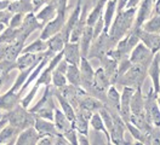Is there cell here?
<instances>
[{"label":"cell","mask_w":160,"mask_h":145,"mask_svg":"<svg viewBox=\"0 0 160 145\" xmlns=\"http://www.w3.org/2000/svg\"><path fill=\"white\" fill-rule=\"evenodd\" d=\"M136 12H137V7L125 9L122 11L117 12V16L113 21L109 30H108L110 39L115 44L119 40H121L132 29L133 23H135V18H136Z\"/></svg>","instance_id":"1"},{"label":"cell","mask_w":160,"mask_h":145,"mask_svg":"<svg viewBox=\"0 0 160 145\" xmlns=\"http://www.w3.org/2000/svg\"><path fill=\"white\" fill-rule=\"evenodd\" d=\"M147 68L142 67L140 64H131V67L117 80V84L121 86H129L135 89L142 88L146 79L148 76Z\"/></svg>","instance_id":"2"},{"label":"cell","mask_w":160,"mask_h":145,"mask_svg":"<svg viewBox=\"0 0 160 145\" xmlns=\"http://www.w3.org/2000/svg\"><path fill=\"white\" fill-rule=\"evenodd\" d=\"M8 120L10 125L15 126L20 131H23L27 127L34 126L37 115L34 113L27 111L23 105H16L8 115Z\"/></svg>","instance_id":"3"},{"label":"cell","mask_w":160,"mask_h":145,"mask_svg":"<svg viewBox=\"0 0 160 145\" xmlns=\"http://www.w3.org/2000/svg\"><path fill=\"white\" fill-rule=\"evenodd\" d=\"M158 94L150 86L149 91L144 94V111L147 120L155 127H160V108L158 105Z\"/></svg>","instance_id":"4"},{"label":"cell","mask_w":160,"mask_h":145,"mask_svg":"<svg viewBox=\"0 0 160 145\" xmlns=\"http://www.w3.org/2000/svg\"><path fill=\"white\" fill-rule=\"evenodd\" d=\"M154 56H155V53L152 52L143 42L140 41V42L133 47V50L131 51L130 56H129V59H130V62L132 64H140L142 67L148 69V67H149V64L152 63Z\"/></svg>","instance_id":"5"},{"label":"cell","mask_w":160,"mask_h":145,"mask_svg":"<svg viewBox=\"0 0 160 145\" xmlns=\"http://www.w3.org/2000/svg\"><path fill=\"white\" fill-rule=\"evenodd\" d=\"M80 69V75H81V85L80 87H82L88 93H90L92 85H93V76H95V70L92 65L89 62V58L81 57L79 64Z\"/></svg>","instance_id":"6"},{"label":"cell","mask_w":160,"mask_h":145,"mask_svg":"<svg viewBox=\"0 0 160 145\" xmlns=\"http://www.w3.org/2000/svg\"><path fill=\"white\" fill-rule=\"evenodd\" d=\"M38 29H42V26L40 24V22L37 19L35 15L33 12H29L24 16L23 22H22V26L18 28V39L22 40H27V38L29 36L30 34Z\"/></svg>","instance_id":"7"},{"label":"cell","mask_w":160,"mask_h":145,"mask_svg":"<svg viewBox=\"0 0 160 145\" xmlns=\"http://www.w3.org/2000/svg\"><path fill=\"white\" fill-rule=\"evenodd\" d=\"M133 92H135V88L129 86H124L122 92H121V96H120L119 115L125 123H128L130 121V116H131L130 103H131V98L133 96Z\"/></svg>","instance_id":"8"},{"label":"cell","mask_w":160,"mask_h":145,"mask_svg":"<svg viewBox=\"0 0 160 145\" xmlns=\"http://www.w3.org/2000/svg\"><path fill=\"white\" fill-rule=\"evenodd\" d=\"M154 2H155V0H142L141 1L138 7H137L133 27H142L143 23L146 21H148L153 16Z\"/></svg>","instance_id":"9"},{"label":"cell","mask_w":160,"mask_h":145,"mask_svg":"<svg viewBox=\"0 0 160 145\" xmlns=\"http://www.w3.org/2000/svg\"><path fill=\"white\" fill-rule=\"evenodd\" d=\"M138 36L141 42H143L152 52H160V33H150L138 27Z\"/></svg>","instance_id":"10"},{"label":"cell","mask_w":160,"mask_h":145,"mask_svg":"<svg viewBox=\"0 0 160 145\" xmlns=\"http://www.w3.org/2000/svg\"><path fill=\"white\" fill-rule=\"evenodd\" d=\"M147 74L150 77L152 81V87L154 88V92L159 96L160 93V55L159 52L155 53V56L153 58L152 63L148 67Z\"/></svg>","instance_id":"11"},{"label":"cell","mask_w":160,"mask_h":145,"mask_svg":"<svg viewBox=\"0 0 160 145\" xmlns=\"http://www.w3.org/2000/svg\"><path fill=\"white\" fill-rule=\"evenodd\" d=\"M63 52V58L69 63L74 65H79L80 60H81V51H80L79 42H70L68 41L62 50Z\"/></svg>","instance_id":"12"},{"label":"cell","mask_w":160,"mask_h":145,"mask_svg":"<svg viewBox=\"0 0 160 145\" xmlns=\"http://www.w3.org/2000/svg\"><path fill=\"white\" fill-rule=\"evenodd\" d=\"M45 57V52L42 53H23L16 59V68L18 70H26L28 68L35 67L42 58Z\"/></svg>","instance_id":"13"},{"label":"cell","mask_w":160,"mask_h":145,"mask_svg":"<svg viewBox=\"0 0 160 145\" xmlns=\"http://www.w3.org/2000/svg\"><path fill=\"white\" fill-rule=\"evenodd\" d=\"M40 139L39 132L35 129L34 126H30L24 128L23 131H21L18 134L17 139H16V144H22V145H35L38 144Z\"/></svg>","instance_id":"14"},{"label":"cell","mask_w":160,"mask_h":145,"mask_svg":"<svg viewBox=\"0 0 160 145\" xmlns=\"http://www.w3.org/2000/svg\"><path fill=\"white\" fill-rule=\"evenodd\" d=\"M34 127L39 132L40 137H42V135H52V137H55V135L60 134L58 129L55 126V122H52L50 120L37 117V120L34 122Z\"/></svg>","instance_id":"15"},{"label":"cell","mask_w":160,"mask_h":145,"mask_svg":"<svg viewBox=\"0 0 160 145\" xmlns=\"http://www.w3.org/2000/svg\"><path fill=\"white\" fill-rule=\"evenodd\" d=\"M56 15H57V2H55V4H48L44 7H41L38 11V13L35 15V17H37V19L39 21L40 24L44 28V26L48 24L50 21H52V19L55 18Z\"/></svg>","instance_id":"16"},{"label":"cell","mask_w":160,"mask_h":145,"mask_svg":"<svg viewBox=\"0 0 160 145\" xmlns=\"http://www.w3.org/2000/svg\"><path fill=\"white\" fill-rule=\"evenodd\" d=\"M92 41H93V28L91 26H88L84 28V31L81 34V38H80L79 45H80V51H81V56L82 57L88 58L89 55V51L92 45Z\"/></svg>","instance_id":"17"},{"label":"cell","mask_w":160,"mask_h":145,"mask_svg":"<svg viewBox=\"0 0 160 145\" xmlns=\"http://www.w3.org/2000/svg\"><path fill=\"white\" fill-rule=\"evenodd\" d=\"M103 106H104V103L100 100L98 98L91 96V94H86L79 99V108L78 109H86V110H90L92 113H96V111H100Z\"/></svg>","instance_id":"18"},{"label":"cell","mask_w":160,"mask_h":145,"mask_svg":"<svg viewBox=\"0 0 160 145\" xmlns=\"http://www.w3.org/2000/svg\"><path fill=\"white\" fill-rule=\"evenodd\" d=\"M117 2L118 0H108L106 2V6H104V11H103V22H104V31L108 33L110 26L113 23V19H114V15L117 12Z\"/></svg>","instance_id":"19"},{"label":"cell","mask_w":160,"mask_h":145,"mask_svg":"<svg viewBox=\"0 0 160 145\" xmlns=\"http://www.w3.org/2000/svg\"><path fill=\"white\" fill-rule=\"evenodd\" d=\"M131 114H143L144 111V93L142 92V88H137L133 92V96L131 98L130 103Z\"/></svg>","instance_id":"20"},{"label":"cell","mask_w":160,"mask_h":145,"mask_svg":"<svg viewBox=\"0 0 160 145\" xmlns=\"http://www.w3.org/2000/svg\"><path fill=\"white\" fill-rule=\"evenodd\" d=\"M11 13H29L33 12V2L32 0H12L8 7Z\"/></svg>","instance_id":"21"},{"label":"cell","mask_w":160,"mask_h":145,"mask_svg":"<svg viewBox=\"0 0 160 145\" xmlns=\"http://www.w3.org/2000/svg\"><path fill=\"white\" fill-rule=\"evenodd\" d=\"M21 131L18 128H16L12 125H6L0 132V144H11V143H16L15 140L17 139L18 133Z\"/></svg>","instance_id":"22"},{"label":"cell","mask_w":160,"mask_h":145,"mask_svg":"<svg viewBox=\"0 0 160 145\" xmlns=\"http://www.w3.org/2000/svg\"><path fill=\"white\" fill-rule=\"evenodd\" d=\"M20 93L16 94V92L13 91H9L6 92L4 96L0 97V109L5 110V111H11L15 106L18 103V98H20Z\"/></svg>","instance_id":"23"},{"label":"cell","mask_w":160,"mask_h":145,"mask_svg":"<svg viewBox=\"0 0 160 145\" xmlns=\"http://www.w3.org/2000/svg\"><path fill=\"white\" fill-rule=\"evenodd\" d=\"M53 122H55V126L56 128L58 129L60 133H66L68 129H70L73 126H72V122L68 120V117L63 114V111L60 110V109H55V116H53Z\"/></svg>","instance_id":"24"},{"label":"cell","mask_w":160,"mask_h":145,"mask_svg":"<svg viewBox=\"0 0 160 145\" xmlns=\"http://www.w3.org/2000/svg\"><path fill=\"white\" fill-rule=\"evenodd\" d=\"M106 2H107L106 0H97V1H96V4H95L92 11L88 15V18H86V24H88V26H91V27H92L98 19L102 18Z\"/></svg>","instance_id":"25"},{"label":"cell","mask_w":160,"mask_h":145,"mask_svg":"<svg viewBox=\"0 0 160 145\" xmlns=\"http://www.w3.org/2000/svg\"><path fill=\"white\" fill-rule=\"evenodd\" d=\"M46 41H48V48L51 50V51H53L55 53L61 52L63 50V47H64V45L68 42L67 38L61 31L57 33V34H55L53 36H51L50 39H48Z\"/></svg>","instance_id":"26"},{"label":"cell","mask_w":160,"mask_h":145,"mask_svg":"<svg viewBox=\"0 0 160 145\" xmlns=\"http://www.w3.org/2000/svg\"><path fill=\"white\" fill-rule=\"evenodd\" d=\"M90 125L96 132H102L103 134L106 135L108 143H110L109 132H108L107 127H106L104 122H103V118H102V116H101V114L98 113V111H96V113L92 114V116H91V118H90Z\"/></svg>","instance_id":"27"},{"label":"cell","mask_w":160,"mask_h":145,"mask_svg":"<svg viewBox=\"0 0 160 145\" xmlns=\"http://www.w3.org/2000/svg\"><path fill=\"white\" fill-rule=\"evenodd\" d=\"M120 94L114 85H110L107 89V103L106 105L108 108H112L119 113L120 110Z\"/></svg>","instance_id":"28"},{"label":"cell","mask_w":160,"mask_h":145,"mask_svg":"<svg viewBox=\"0 0 160 145\" xmlns=\"http://www.w3.org/2000/svg\"><path fill=\"white\" fill-rule=\"evenodd\" d=\"M66 76H67V80H68V84L75 87H80V85H81V75H80L79 65L68 64V69L66 71Z\"/></svg>","instance_id":"29"},{"label":"cell","mask_w":160,"mask_h":145,"mask_svg":"<svg viewBox=\"0 0 160 145\" xmlns=\"http://www.w3.org/2000/svg\"><path fill=\"white\" fill-rule=\"evenodd\" d=\"M48 50V41L42 40L41 38L37 39L35 41H33L32 44H29L27 47H23L22 53H42Z\"/></svg>","instance_id":"30"},{"label":"cell","mask_w":160,"mask_h":145,"mask_svg":"<svg viewBox=\"0 0 160 145\" xmlns=\"http://www.w3.org/2000/svg\"><path fill=\"white\" fill-rule=\"evenodd\" d=\"M89 120H86L84 116L80 114L79 111H77V115H75V120L73 122V127L74 129L78 132V134H84L88 135L89 134Z\"/></svg>","instance_id":"31"},{"label":"cell","mask_w":160,"mask_h":145,"mask_svg":"<svg viewBox=\"0 0 160 145\" xmlns=\"http://www.w3.org/2000/svg\"><path fill=\"white\" fill-rule=\"evenodd\" d=\"M141 28L150 33H160V15H153L148 21L143 23Z\"/></svg>","instance_id":"32"},{"label":"cell","mask_w":160,"mask_h":145,"mask_svg":"<svg viewBox=\"0 0 160 145\" xmlns=\"http://www.w3.org/2000/svg\"><path fill=\"white\" fill-rule=\"evenodd\" d=\"M51 84L53 85L55 88H61V87L66 86L68 84V80L64 73H61L60 70L53 69L52 70V81Z\"/></svg>","instance_id":"33"},{"label":"cell","mask_w":160,"mask_h":145,"mask_svg":"<svg viewBox=\"0 0 160 145\" xmlns=\"http://www.w3.org/2000/svg\"><path fill=\"white\" fill-rule=\"evenodd\" d=\"M51 81H52V69L48 65V68L45 70H42L41 75L38 77L37 84L40 85V86H42V85L44 86H49V85H51Z\"/></svg>","instance_id":"34"},{"label":"cell","mask_w":160,"mask_h":145,"mask_svg":"<svg viewBox=\"0 0 160 145\" xmlns=\"http://www.w3.org/2000/svg\"><path fill=\"white\" fill-rule=\"evenodd\" d=\"M126 129H129L130 134L132 135V138H133L135 140H137V143L142 144V140H143V132L141 131L140 128H137L136 126H133L132 123L128 122V123H126Z\"/></svg>","instance_id":"35"},{"label":"cell","mask_w":160,"mask_h":145,"mask_svg":"<svg viewBox=\"0 0 160 145\" xmlns=\"http://www.w3.org/2000/svg\"><path fill=\"white\" fill-rule=\"evenodd\" d=\"M23 18H24V13H15L9 22V27L13 29H18L22 26Z\"/></svg>","instance_id":"36"},{"label":"cell","mask_w":160,"mask_h":145,"mask_svg":"<svg viewBox=\"0 0 160 145\" xmlns=\"http://www.w3.org/2000/svg\"><path fill=\"white\" fill-rule=\"evenodd\" d=\"M39 87L40 85H38V84H35V86L33 87V89H30L29 91V93L27 94V96L23 98V100H22V105L24 106L26 109L29 106L30 104V102L33 100V98L35 97V94H37V92H38V89H39Z\"/></svg>","instance_id":"37"},{"label":"cell","mask_w":160,"mask_h":145,"mask_svg":"<svg viewBox=\"0 0 160 145\" xmlns=\"http://www.w3.org/2000/svg\"><path fill=\"white\" fill-rule=\"evenodd\" d=\"M63 135H64L66 139L69 142V144H73V145L79 144V142H78V132L74 129V127H72V128L68 129L66 133H63Z\"/></svg>","instance_id":"38"},{"label":"cell","mask_w":160,"mask_h":145,"mask_svg":"<svg viewBox=\"0 0 160 145\" xmlns=\"http://www.w3.org/2000/svg\"><path fill=\"white\" fill-rule=\"evenodd\" d=\"M58 0H32L33 2V12L34 11H39L41 7H44L48 4H55Z\"/></svg>","instance_id":"39"},{"label":"cell","mask_w":160,"mask_h":145,"mask_svg":"<svg viewBox=\"0 0 160 145\" xmlns=\"http://www.w3.org/2000/svg\"><path fill=\"white\" fill-rule=\"evenodd\" d=\"M11 17H12V13L10 11H0V23L2 24H9Z\"/></svg>","instance_id":"40"},{"label":"cell","mask_w":160,"mask_h":145,"mask_svg":"<svg viewBox=\"0 0 160 145\" xmlns=\"http://www.w3.org/2000/svg\"><path fill=\"white\" fill-rule=\"evenodd\" d=\"M38 144L39 145H52L53 144V137H52V135H42V137H40Z\"/></svg>","instance_id":"41"},{"label":"cell","mask_w":160,"mask_h":145,"mask_svg":"<svg viewBox=\"0 0 160 145\" xmlns=\"http://www.w3.org/2000/svg\"><path fill=\"white\" fill-rule=\"evenodd\" d=\"M8 46H9V44H0V62H1V60L5 58V56H6Z\"/></svg>","instance_id":"42"},{"label":"cell","mask_w":160,"mask_h":145,"mask_svg":"<svg viewBox=\"0 0 160 145\" xmlns=\"http://www.w3.org/2000/svg\"><path fill=\"white\" fill-rule=\"evenodd\" d=\"M129 0H118L117 2V12L119 11H122V10L126 9V4H128Z\"/></svg>","instance_id":"43"},{"label":"cell","mask_w":160,"mask_h":145,"mask_svg":"<svg viewBox=\"0 0 160 145\" xmlns=\"http://www.w3.org/2000/svg\"><path fill=\"white\" fill-rule=\"evenodd\" d=\"M142 0H129L126 4V9H131V7H138L140 2Z\"/></svg>","instance_id":"44"},{"label":"cell","mask_w":160,"mask_h":145,"mask_svg":"<svg viewBox=\"0 0 160 145\" xmlns=\"http://www.w3.org/2000/svg\"><path fill=\"white\" fill-rule=\"evenodd\" d=\"M10 0H0V11H4V10H8L9 5H10Z\"/></svg>","instance_id":"45"},{"label":"cell","mask_w":160,"mask_h":145,"mask_svg":"<svg viewBox=\"0 0 160 145\" xmlns=\"http://www.w3.org/2000/svg\"><path fill=\"white\" fill-rule=\"evenodd\" d=\"M78 142H79V144H90V140H88V135L84 134H79Z\"/></svg>","instance_id":"46"},{"label":"cell","mask_w":160,"mask_h":145,"mask_svg":"<svg viewBox=\"0 0 160 145\" xmlns=\"http://www.w3.org/2000/svg\"><path fill=\"white\" fill-rule=\"evenodd\" d=\"M153 15H160V0H155V2H154Z\"/></svg>","instance_id":"47"},{"label":"cell","mask_w":160,"mask_h":145,"mask_svg":"<svg viewBox=\"0 0 160 145\" xmlns=\"http://www.w3.org/2000/svg\"><path fill=\"white\" fill-rule=\"evenodd\" d=\"M9 123V120H8V117H4V118H1L0 120V132H1V129L5 127V126Z\"/></svg>","instance_id":"48"},{"label":"cell","mask_w":160,"mask_h":145,"mask_svg":"<svg viewBox=\"0 0 160 145\" xmlns=\"http://www.w3.org/2000/svg\"><path fill=\"white\" fill-rule=\"evenodd\" d=\"M4 29H5V27H4V24H2V23H0V33H1V31H2Z\"/></svg>","instance_id":"49"},{"label":"cell","mask_w":160,"mask_h":145,"mask_svg":"<svg viewBox=\"0 0 160 145\" xmlns=\"http://www.w3.org/2000/svg\"><path fill=\"white\" fill-rule=\"evenodd\" d=\"M157 100H158V105H159V108H160V93H159V96H158V98H157Z\"/></svg>","instance_id":"50"},{"label":"cell","mask_w":160,"mask_h":145,"mask_svg":"<svg viewBox=\"0 0 160 145\" xmlns=\"http://www.w3.org/2000/svg\"><path fill=\"white\" fill-rule=\"evenodd\" d=\"M2 81H4V77H0V87L2 85Z\"/></svg>","instance_id":"51"},{"label":"cell","mask_w":160,"mask_h":145,"mask_svg":"<svg viewBox=\"0 0 160 145\" xmlns=\"http://www.w3.org/2000/svg\"><path fill=\"white\" fill-rule=\"evenodd\" d=\"M96 1H97V0H92V2H93V5L96 4Z\"/></svg>","instance_id":"52"},{"label":"cell","mask_w":160,"mask_h":145,"mask_svg":"<svg viewBox=\"0 0 160 145\" xmlns=\"http://www.w3.org/2000/svg\"><path fill=\"white\" fill-rule=\"evenodd\" d=\"M0 110H1V109H0ZM1 118H2V115H1V113H0V120H1Z\"/></svg>","instance_id":"53"},{"label":"cell","mask_w":160,"mask_h":145,"mask_svg":"<svg viewBox=\"0 0 160 145\" xmlns=\"http://www.w3.org/2000/svg\"><path fill=\"white\" fill-rule=\"evenodd\" d=\"M106 1H108V0H106Z\"/></svg>","instance_id":"54"},{"label":"cell","mask_w":160,"mask_h":145,"mask_svg":"<svg viewBox=\"0 0 160 145\" xmlns=\"http://www.w3.org/2000/svg\"><path fill=\"white\" fill-rule=\"evenodd\" d=\"M159 55H160V52H159Z\"/></svg>","instance_id":"55"}]
</instances>
